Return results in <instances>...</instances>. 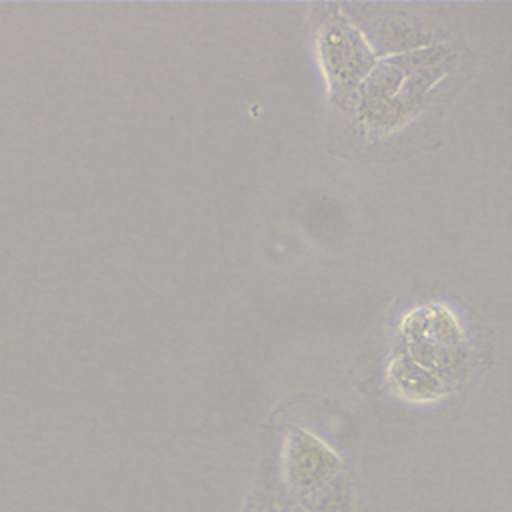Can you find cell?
<instances>
[{
	"mask_svg": "<svg viewBox=\"0 0 512 512\" xmlns=\"http://www.w3.org/2000/svg\"><path fill=\"white\" fill-rule=\"evenodd\" d=\"M338 468L336 456H332L322 444L304 436H296L290 446V474L298 490L310 492L328 480Z\"/></svg>",
	"mask_w": 512,
	"mask_h": 512,
	"instance_id": "cell-1",
	"label": "cell"
}]
</instances>
